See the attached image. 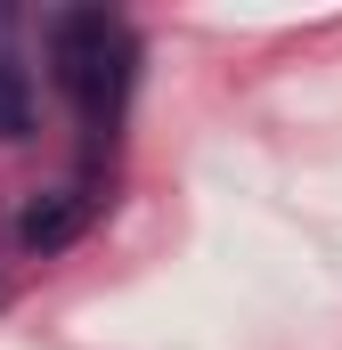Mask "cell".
<instances>
[{
  "instance_id": "6da1fadb",
  "label": "cell",
  "mask_w": 342,
  "mask_h": 350,
  "mask_svg": "<svg viewBox=\"0 0 342 350\" xmlns=\"http://www.w3.org/2000/svg\"><path fill=\"white\" fill-rule=\"evenodd\" d=\"M49 57H57V82L74 90L82 122H98V131H106V122L122 114L131 57H139L131 25H122V16H106V8H66V16L49 25Z\"/></svg>"
},
{
  "instance_id": "7a4b0ae2",
  "label": "cell",
  "mask_w": 342,
  "mask_h": 350,
  "mask_svg": "<svg viewBox=\"0 0 342 350\" xmlns=\"http://www.w3.org/2000/svg\"><path fill=\"white\" fill-rule=\"evenodd\" d=\"M90 212H98V196H49V204H33L16 220V245L25 253H57V245H74L90 228Z\"/></svg>"
},
{
  "instance_id": "3957f363",
  "label": "cell",
  "mask_w": 342,
  "mask_h": 350,
  "mask_svg": "<svg viewBox=\"0 0 342 350\" xmlns=\"http://www.w3.org/2000/svg\"><path fill=\"white\" fill-rule=\"evenodd\" d=\"M33 131V82H25V66L0 49V139H25Z\"/></svg>"
}]
</instances>
